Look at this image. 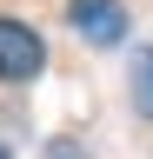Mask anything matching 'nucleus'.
I'll return each mask as SVG.
<instances>
[{"mask_svg": "<svg viewBox=\"0 0 153 159\" xmlns=\"http://www.w3.org/2000/svg\"><path fill=\"white\" fill-rule=\"evenodd\" d=\"M133 106L153 119V53H140V60H133Z\"/></svg>", "mask_w": 153, "mask_h": 159, "instance_id": "3", "label": "nucleus"}, {"mask_svg": "<svg viewBox=\"0 0 153 159\" xmlns=\"http://www.w3.org/2000/svg\"><path fill=\"white\" fill-rule=\"evenodd\" d=\"M47 73V40L20 13H0V86H33Z\"/></svg>", "mask_w": 153, "mask_h": 159, "instance_id": "1", "label": "nucleus"}, {"mask_svg": "<svg viewBox=\"0 0 153 159\" xmlns=\"http://www.w3.org/2000/svg\"><path fill=\"white\" fill-rule=\"evenodd\" d=\"M67 20H73L80 40H93V47H120V40H127V7H120V0H73Z\"/></svg>", "mask_w": 153, "mask_h": 159, "instance_id": "2", "label": "nucleus"}, {"mask_svg": "<svg viewBox=\"0 0 153 159\" xmlns=\"http://www.w3.org/2000/svg\"><path fill=\"white\" fill-rule=\"evenodd\" d=\"M0 159H13V152H7V146H0Z\"/></svg>", "mask_w": 153, "mask_h": 159, "instance_id": "5", "label": "nucleus"}, {"mask_svg": "<svg viewBox=\"0 0 153 159\" xmlns=\"http://www.w3.org/2000/svg\"><path fill=\"white\" fill-rule=\"evenodd\" d=\"M40 159H93L87 146H80V139H47V152Z\"/></svg>", "mask_w": 153, "mask_h": 159, "instance_id": "4", "label": "nucleus"}]
</instances>
